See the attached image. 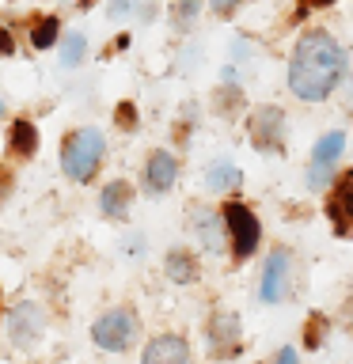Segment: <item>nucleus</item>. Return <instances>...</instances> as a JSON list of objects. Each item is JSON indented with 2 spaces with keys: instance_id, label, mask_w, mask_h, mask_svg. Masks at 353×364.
Listing matches in <instances>:
<instances>
[{
  "instance_id": "nucleus-19",
  "label": "nucleus",
  "mask_w": 353,
  "mask_h": 364,
  "mask_svg": "<svg viewBox=\"0 0 353 364\" xmlns=\"http://www.w3.org/2000/svg\"><path fill=\"white\" fill-rule=\"evenodd\" d=\"M84 50H88V38L80 31L65 34V57H61V61L65 65H80V61H84Z\"/></svg>"
},
{
  "instance_id": "nucleus-20",
  "label": "nucleus",
  "mask_w": 353,
  "mask_h": 364,
  "mask_svg": "<svg viewBox=\"0 0 353 364\" xmlns=\"http://www.w3.org/2000/svg\"><path fill=\"white\" fill-rule=\"evenodd\" d=\"M323 334H327V318L315 311L312 318H307V326H304V346L307 349H319V346H323Z\"/></svg>"
},
{
  "instance_id": "nucleus-23",
  "label": "nucleus",
  "mask_w": 353,
  "mask_h": 364,
  "mask_svg": "<svg viewBox=\"0 0 353 364\" xmlns=\"http://www.w3.org/2000/svg\"><path fill=\"white\" fill-rule=\"evenodd\" d=\"M114 122H118L122 129H137V107H133V102H118V110H114Z\"/></svg>"
},
{
  "instance_id": "nucleus-10",
  "label": "nucleus",
  "mask_w": 353,
  "mask_h": 364,
  "mask_svg": "<svg viewBox=\"0 0 353 364\" xmlns=\"http://www.w3.org/2000/svg\"><path fill=\"white\" fill-rule=\"evenodd\" d=\"M209 341H213L216 357H232V353L239 349V318L236 315H213Z\"/></svg>"
},
{
  "instance_id": "nucleus-4",
  "label": "nucleus",
  "mask_w": 353,
  "mask_h": 364,
  "mask_svg": "<svg viewBox=\"0 0 353 364\" xmlns=\"http://www.w3.org/2000/svg\"><path fill=\"white\" fill-rule=\"evenodd\" d=\"M221 216H224L228 235H232L236 255L239 258L255 255V247H258V220H255V213H251L247 205H239V201H228L221 209Z\"/></svg>"
},
{
  "instance_id": "nucleus-2",
  "label": "nucleus",
  "mask_w": 353,
  "mask_h": 364,
  "mask_svg": "<svg viewBox=\"0 0 353 364\" xmlns=\"http://www.w3.org/2000/svg\"><path fill=\"white\" fill-rule=\"evenodd\" d=\"M102 152H107V141H102L99 129H76L61 144L65 175L73 178V182H88L91 175H95V167L102 164Z\"/></svg>"
},
{
  "instance_id": "nucleus-12",
  "label": "nucleus",
  "mask_w": 353,
  "mask_h": 364,
  "mask_svg": "<svg viewBox=\"0 0 353 364\" xmlns=\"http://www.w3.org/2000/svg\"><path fill=\"white\" fill-rule=\"evenodd\" d=\"M34 148H38V133H34V125L27 118L11 125V152H16V156H34Z\"/></svg>"
},
{
  "instance_id": "nucleus-9",
  "label": "nucleus",
  "mask_w": 353,
  "mask_h": 364,
  "mask_svg": "<svg viewBox=\"0 0 353 364\" xmlns=\"http://www.w3.org/2000/svg\"><path fill=\"white\" fill-rule=\"evenodd\" d=\"M186 360H190L186 341L175 338V334H164V338L148 341V349H144V360H141V364H186Z\"/></svg>"
},
{
  "instance_id": "nucleus-6",
  "label": "nucleus",
  "mask_w": 353,
  "mask_h": 364,
  "mask_svg": "<svg viewBox=\"0 0 353 364\" xmlns=\"http://www.w3.org/2000/svg\"><path fill=\"white\" fill-rule=\"evenodd\" d=\"M281 133H285V114H281L278 107H262V110H255V118H251V141H255L258 148L281 152V148H285Z\"/></svg>"
},
{
  "instance_id": "nucleus-7",
  "label": "nucleus",
  "mask_w": 353,
  "mask_h": 364,
  "mask_svg": "<svg viewBox=\"0 0 353 364\" xmlns=\"http://www.w3.org/2000/svg\"><path fill=\"white\" fill-rule=\"evenodd\" d=\"M8 334L16 346H31V341H38L42 334V311L34 304H19L16 311L8 315Z\"/></svg>"
},
{
  "instance_id": "nucleus-17",
  "label": "nucleus",
  "mask_w": 353,
  "mask_h": 364,
  "mask_svg": "<svg viewBox=\"0 0 353 364\" xmlns=\"http://www.w3.org/2000/svg\"><path fill=\"white\" fill-rule=\"evenodd\" d=\"M342 148H346V133H327L323 141L315 144V152H312V164H334V159L342 156Z\"/></svg>"
},
{
  "instance_id": "nucleus-15",
  "label": "nucleus",
  "mask_w": 353,
  "mask_h": 364,
  "mask_svg": "<svg viewBox=\"0 0 353 364\" xmlns=\"http://www.w3.org/2000/svg\"><path fill=\"white\" fill-rule=\"evenodd\" d=\"M102 213L107 216H125V205H130V186L125 182H110L107 190H102Z\"/></svg>"
},
{
  "instance_id": "nucleus-8",
  "label": "nucleus",
  "mask_w": 353,
  "mask_h": 364,
  "mask_svg": "<svg viewBox=\"0 0 353 364\" xmlns=\"http://www.w3.org/2000/svg\"><path fill=\"white\" fill-rule=\"evenodd\" d=\"M285 281H289V255H285V250H273L266 258V269H262V300L278 304L285 296Z\"/></svg>"
},
{
  "instance_id": "nucleus-5",
  "label": "nucleus",
  "mask_w": 353,
  "mask_h": 364,
  "mask_svg": "<svg viewBox=\"0 0 353 364\" xmlns=\"http://www.w3.org/2000/svg\"><path fill=\"white\" fill-rule=\"evenodd\" d=\"M327 216H330L334 235L353 239V171H346V175L338 178L334 193L327 198Z\"/></svg>"
},
{
  "instance_id": "nucleus-27",
  "label": "nucleus",
  "mask_w": 353,
  "mask_h": 364,
  "mask_svg": "<svg viewBox=\"0 0 353 364\" xmlns=\"http://www.w3.org/2000/svg\"><path fill=\"white\" fill-rule=\"evenodd\" d=\"M278 364H300V360H296V353H293L289 346H285V349L278 353Z\"/></svg>"
},
{
  "instance_id": "nucleus-11",
  "label": "nucleus",
  "mask_w": 353,
  "mask_h": 364,
  "mask_svg": "<svg viewBox=\"0 0 353 364\" xmlns=\"http://www.w3.org/2000/svg\"><path fill=\"white\" fill-rule=\"evenodd\" d=\"M175 175H179L175 159H171L167 152H152V159H148V167H144L148 193H164V190H171V182H175Z\"/></svg>"
},
{
  "instance_id": "nucleus-16",
  "label": "nucleus",
  "mask_w": 353,
  "mask_h": 364,
  "mask_svg": "<svg viewBox=\"0 0 353 364\" xmlns=\"http://www.w3.org/2000/svg\"><path fill=\"white\" fill-rule=\"evenodd\" d=\"M194 228L198 235L205 239V247H221V224H216V213L213 209H194Z\"/></svg>"
},
{
  "instance_id": "nucleus-24",
  "label": "nucleus",
  "mask_w": 353,
  "mask_h": 364,
  "mask_svg": "<svg viewBox=\"0 0 353 364\" xmlns=\"http://www.w3.org/2000/svg\"><path fill=\"white\" fill-rule=\"evenodd\" d=\"M133 8H137V0H114V4H110V16L122 19V16H130Z\"/></svg>"
},
{
  "instance_id": "nucleus-22",
  "label": "nucleus",
  "mask_w": 353,
  "mask_h": 364,
  "mask_svg": "<svg viewBox=\"0 0 353 364\" xmlns=\"http://www.w3.org/2000/svg\"><path fill=\"white\" fill-rule=\"evenodd\" d=\"M198 8H201V0H175V23L179 27H190Z\"/></svg>"
},
{
  "instance_id": "nucleus-29",
  "label": "nucleus",
  "mask_w": 353,
  "mask_h": 364,
  "mask_svg": "<svg viewBox=\"0 0 353 364\" xmlns=\"http://www.w3.org/2000/svg\"><path fill=\"white\" fill-rule=\"evenodd\" d=\"M80 4H84V8H88V4H91V0H80Z\"/></svg>"
},
{
  "instance_id": "nucleus-13",
  "label": "nucleus",
  "mask_w": 353,
  "mask_h": 364,
  "mask_svg": "<svg viewBox=\"0 0 353 364\" xmlns=\"http://www.w3.org/2000/svg\"><path fill=\"white\" fill-rule=\"evenodd\" d=\"M167 273L179 284H186V281L198 277V262H194V255H186V250H171L167 255Z\"/></svg>"
},
{
  "instance_id": "nucleus-18",
  "label": "nucleus",
  "mask_w": 353,
  "mask_h": 364,
  "mask_svg": "<svg viewBox=\"0 0 353 364\" xmlns=\"http://www.w3.org/2000/svg\"><path fill=\"white\" fill-rule=\"evenodd\" d=\"M57 27H61V23H57L53 16H46L38 27L31 31V42H34V50H50V46L57 42Z\"/></svg>"
},
{
  "instance_id": "nucleus-1",
  "label": "nucleus",
  "mask_w": 353,
  "mask_h": 364,
  "mask_svg": "<svg viewBox=\"0 0 353 364\" xmlns=\"http://www.w3.org/2000/svg\"><path fill=\"white\" fill-rule=\"evenodd\" d=\"M346 76V50L327 31H304L289 61V87L304 102H323Z\"/></svg>"
},
{
  "instance_id": "nucleus-28",
  "label": "nucleus",
  "mask_w": 353,
  "mask_h": 364,
  "mask_svg": "<svg viewBox=\"0 0 353 364\" xmlns=\"http://www.w3.org/2000/svg\"><path fill=\"white\" fill-rule=\"evenodd\" d=\"M0 114H4V99H0Z\"/></svg>"
},
{
  "instance_id": "nucleus-26",
  "label": "nucleus",
  "mask_w": 353,
  "mask_h": 364,
  "mask_svg": "<svg viewBox=\"0 0 353 364\" xmlns=\"http://www.w3.org/2000/svg\"><path fill=\"white\" fill-rule=\"evenodd\" d=\"M11 50H16V42H11V34H8L4 27H0V53H4V57H8Z\"/></svg>"
},
{
  "instance_id": "nucleus-21",
  "label": "nucleus",
  "mask_w": 353,
  "mask_h": 364,
  "mask_svg": "<svg viewBox=\"0 0 353 364\" xmlns=\"http://www.w3.org/2000/svg\"><path fill=\"white\" fill-rule=\"evenodd\" d=\"M330 175H334V164H312V171H307V190H323Z\"/></svg>"
},
{
  "instance_id": "nucleus-25",
  "label": "nucleus",
  "mask_w": 353,
  "mask_h": 364,
  "mask_svg": "<svg viewBox=\"0 0 353 364\" xmlns=\"http://www.w3.org/2000/svg\"><path fill=\"white\" fill-rule=\"evenodd\" d=\"M209 4H213L216 16H228V11H236V8H239V0H209Z\"/></svg>"
},
{
  "instance_id": "nucleus-3",
  "label": "nucleus",
  "mask_w": 353,
  "mask_h": 364,
  "mask_svg": "<svg viewBox=\"0 0 353 364\" xmlns=\"http://www.w3.org/2000/svg\"><path fill=\"white\" fill-rule=\"evenodd\" d=\"M137 334H141V323H137V315L125 311V307H118V311H107L95 326H91V338H95V346L110 349V353L130 349L133 341H137Z\"/></svg>"
},
{
  "instance_id": "nucleus-14",
  "label": "nucleus",
  "mask_w": 353,
  "mask_h": 364,
  "mask_svg": "<svg viewBox=\"0 0 353 364\" xmlns=\"http://www.w3.org/2000/svg\"><path fill=\"white\" fill-rule=\"evenodd\" d=\"M239 167H232V164H213L209 171H205V186L209 190H232V186H239Z\"/></svg>"
}]
</instances>
